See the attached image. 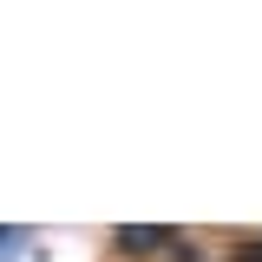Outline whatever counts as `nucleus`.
Segmentation results:
<instances>
[{"label":"nucleus","instance_id":"f257e3e1","mask_svg":"<svg viewBox=\"0 0 262 262\" xmlns=\"http://www.w3.org/2000/svg\"><path fill=\"white\" fill-rule=\"evenodd\" d=\"M164 243H177V229H164V223H125V229H112V249H125V256H151V249H164Z\"/></svg>","mask_w":262,"mask_h":262},{"label":"nucleus","instance_id":"f03ea898","mask_svg":"<svg viewBox=\"0 0 262 262\" xmlns=\"http://www.w3.org/2000/svg\"><path fill=\"white\" fill-rule=\"evenodd\" d=\"M20 243H27V229H0V262L13 256V249H20Z\"/></svg>","mask_w":262,"mask_h":262},{"label":"nucleus","instance_id":"7ed1b4c3","mask_svg":"<svg viewBox=\"0 0 262 262\" xmlns=\"http://www.w3.org/2000/svg\"><path fill=\"white\" fill-rule=\"evenodd\" d=\"M243 262H262V236H256V243H249V249H243Z\"/></svg>","mask_w":262,"mask_h":262}]
</instances>
